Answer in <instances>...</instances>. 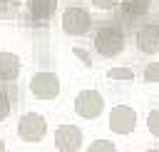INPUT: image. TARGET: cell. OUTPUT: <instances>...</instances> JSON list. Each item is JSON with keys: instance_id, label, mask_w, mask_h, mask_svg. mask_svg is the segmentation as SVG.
<instances>
[{"instance_id": "52a82bcc", "label": "cell", "mask_w": 159, "mask_h": 152, "mask_svg": "<svg viewBox=\"0 0 159 152\" xmlns=\"http://www.w3.org/2000/svg\"><path fill=\"white\" fill-rule=\"evenodd\" d=\"M82 130L77 125H60L55 132V147L60 152H77L82 147Z\"/></svg>"}, {"instance_id": "9c48e42d", "label": "cell", "mask_w": 159, "mask_h": 152, "mask_svg": "<svg viewBox=\"0 0 159 152\" xmlns=\"http://www.w3.org/2000/svg\"><path fill=\"white\" fill-rule=\"evenodd\" d=\"M20 75V60L12 52H0V80L10 82Z\"/></svg>"}, {"instance_id": "5bb4252c", "label": "cell", "mask_w": 159, "mask_h": 152, "mask_svg": "<svg viewBox=\"0 0 159 152\" xmlns=\"http://www.w3.org/2000/svg\"><path fill=\"white\" fill-rule=\"evenodd\" d=\"M147 127H149V132L154 137H159V110H152L147 115Z\"/></svg>"}, {"instance_id": "9a60e30c", "label": "cell", "mask_w": 159, "mask_h": 152, "mask_svg": "<svg viewBox=\"0 0 159 152\" xmlns=\"http://www.w3.org/2000/svg\"><path fill=\"white\" fill-rule=\"evenodd\" d=\"M144 80L147 82H159V62H149L144 67Z\"/></svg>"}, {"instance_id": "4fadbf2b", "label": "cell", "mask_w": 159, "mask_h": 152, "mask_svg": "<svg viewBox=\"0 0 159 152\" xmlns=\"http://www.w3.org/2000/svg\"><path fill=\"white\" fill-rule=\"evenodd\" d=\"M107 77H112V80H132L134 72H132L129 67H112V70L107 72Z\"/></svg>"}, {"instance_id": "7a4b0ae2", "label": "cell", "mask_w": 159, "mask_h": 152, "mask_svg": "<svg viewBox=\"0 0 159 152\" xmlns=\"http://www.w3.org/2000/svg\"><path fill=\"white\" fill-rule=\"evenodd\" d=\"M92 15H89V10H84V7H80V5H70V7H65V12H62V30L67 32V35H77V37H82V35H87L89 30H92Z\"/></svg>"}, {"instance_id": "8fae6325", "label": "cell", "mask_w": 159, "mask_h": 152, "mask_svg": "<svg viewBox=\"0 0 159 152\" xmlns=\"http://www.w3.org/2000/svg\"><path fill=\"white\" fill-rule=\"evenodd\" d=\"M119 7H122V12L129 15V17H142V15L149 12L152 0H119Z\"/></svg>"}, {"instance_id": "ac0fdd59", "label": "cell", "mask_w": 159, "mask_h": 152, "mask_svg": "<svg viewBox=\"0 0 159 152\" xmlns=\"http://www.w3.org/2000/svg\"><path fill=\"white\" fill-rule=\"evenodd\" d=\"M0 152H5V142L2 140H0Z\"/></svg>"}, {"instance_id": "3957f363", "label": "cell", "mask_w": 159, "mask_h": 152, "mask_svg": "<svg viewBox=\"0 0 159 152\" xmlns=\"http://www.w3.org/2000/svg\"><path fill=\"white\" fill-rule=\"evenodd\" d=\"M47 135V120L40 112H25L17 122V137L25 142H40Z\"/></svg>"}, {"instance_id": "d6986e66", "label": "cell", "mask_w": 159, "mask_h": 152, "mask_svg": "<svg viewBox=\"0 0 159 152\" xmlns=\"http://www.w3.org/2000/svg\"><path fill=\"white\" fill-rule=\"evenodd\" d=\"M144 152H159V150H157V147H152V150H144Z\"/></svg>"}, {"instance_id": "8992f818", "label": "cell", "mask_w": 159, "mask_h": 152, "mask_svg": "<svg viewBox=\"0 0 159 152\" xmlns=\"http://www.w3.org/2000/svg\"><path fill=\"white\" fill-rule=\"evenodd\" d=\"M137 127V112L129 105H114L109 112V130L114 135H129Z\"/></svg>"}, {"instance_id": "7c38bea8", "label": "cell", "mask_w": 159, "mask_h": 152, "mask_svg": "<svg viewBox=\"0 0 159 152\" xmlns=\"http://www.w3.org/2000/svg\"><path fill=\"white\" fill-rule=\"evenodd\" d=\"M87 152H117V145H112L109 140H94L87 147Z\"/></svg>"}, {"instance_id": "e0dca14e", "label": "cell", "mask_w": 159, "mask_h": 152, "mask_svg": "<svg viewBox=\"0 0 159 152\" xmlns=\"http://www.w3.org/2000/svg\"><path fill=\"white\" fill-rule=\"evenodd\" d=\"M92 5L99 7V10H114L119 5V0H92Z\"/></svg>"}, {"instance_id": "2e32d148", "label": "cell", "mask_w": 159, "mask_h": 152, "mask_svg": "<svg viewBox=\"0 0 159 152\" xmlns=\"http://www.w3.org/2000/svg\"><path fill=\"white\" fill-rule=\"evenodd\" d=\"M7 115H10V97H7L5 90H0V122H2Z\"/></svg>"}, {"instance_id": "5b68a950", "label": "cell", "mask_w": 159, "mask_h": 152, "mask_svg": "<svg viewBox=\"0 0 159 152\" xmlns=\"http://www.w3.org/2000/svg\"><path fill=\"white\" fill-rule=\"evenodd\" d=\"M102 110H104L102 92H97V90H82V92H77V97H75V112L80 117L94 120V117L102 115Z\"/></svg>"}, {"instance_id": "277c9868", "label": "cell", "mask_w": 159, "mask_h": 152, "mask_svg": "<svg viewBox=\"0 0 159 152\" xmlns=\"http://www.w3.org/2000/svg\"><path fill=\"white\" fill-rule=\"evenodd\" d=\"M30 92L37 97V100H55L60 95V77L55 72H35L30 77Z\"/></svg>"}, {"instance_id": "ba28073f", "label": "cell", "mask_w": 159, "mask_h": 152, "mask_svg": "<svg viewBox=\"0 0 159 152\" xmlns=\"http://www.w3.org/2000/svg\"><path fill=\"white\" fill-rule=\"evenodd\" d=\"M137 47L142 55H157L159 52V25H142L137 30Z\"/></svg>"}, {"instance_id": "6da1fadb", "label": "cell", "mask_w": 159, "mask_h": 152, "mask_svg": "<svg viewBox=\"0 0 159 152\" xmlns=\"http://www.w3.org/2000/svg\"><path fill=\"white\" fill-rule=\"evenodd\" d=\"M124 45H127V37L119 25H102L92 35V47L102 57H117L119 52H124Z\"/></svg>"}, {"instance_id": "30bf717a", "label": "cell", "mask_w": 159, "mask_h": 152, "mask_svg": "<svg viewBox=\"0 0 159 152\" xmlns=\"http://www.w3.org/2000/svg\"><path fill=\"white\" fill-rule=\"evenodd\" d=\"M27 5L35 20H50L57 10V0H27Z\"/></svg>"}]
</instances>
